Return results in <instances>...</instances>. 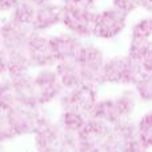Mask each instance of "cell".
I'll return each mask as SVG.
<instances>
[{
	"label": "cell",
	"mask_w": 152,
	"mask_h": 152,
	"mask_svg": "<svg viewBox=\"0 0 152 152\" xmlns=\"http://www.w3.org/2000/svg\"><path fill=\"white\" fill-rule=\"evenodd\" d=\"M137 96L134 89L127 88L121 91L118 96L107 97L97 100L95 107L92 108L89 118L104 121L108 126L118 123L123 119H128L132 116L137 104Z\"/></svg>",
	"instance_id": "cell-1"
},
{
	"label": "cell",
	"mask_w": 152,
	"mask_h": 152,
	"mask_svg": "<svg viewBox=\"0 0 152 152\" xmlns=\"http://www.w3.org/2000/svg\"><path fill=\"white\" fill-rule=\"evenodd\" d=\"M139 64L127 55L112 56L105 59L102 68V84L132 86L140 75Z\"/></svg>",
	"instance_id": "cell-2"
},
{
	"label": "cell",
	"mask_w": 152,
	"mask_h": 152,
	"mask_svg": "<svg viewBox=\"0 0 152 152\" xmlns=\"http://www.w3.org/2000/svg\"><path fill=\"white\" fill-rule=\"evenodd\" d=\"M96 12L97 11L95 8L79 7L71 3H64L60 23L69 34L81 40H86L92 37V26Z\"/></svg>",
	"instance_id": "cell-3"
},
{
	"label": "cell",
	"mask_w": 152,
	"mask_h": 152,
	"mask_svg": "<svg viewBox=\"0 0 152 152\" xmlns=\"http://www.w3.org/2000/svg\"><path fill=\"white\" fill-rule=\"evenodd\" d=\"M74 60L79 66L84 84L95 87L102 84V68L105 60L102 48L92 43H83Z\"/></svg>",
	"instance_id": "cell-4"
},
{
	"label": "cell",
	"mask_w": 152,
	"mask_h": 152,
	"mask_svg": "<svg viewBox=\"0 0 152 152\" xmlns=\"http://www.w3.org/2000/svg\"><path fill=\"white\" fill-rule=\"evenodd\" d=\"M58 100L61 111H76L89 118L92 108L99 100L97 87L81 84L76 88L66 89Z\"/></svg>",
	"instance_id": "cell-5"
},
{
	"label": "cell",
	"mask_w": 152,
	"mask_h": 152,
	"mask_svg": "<svg viewBox=\"0 0 152 152\" xmlns=\"http://www.w3.org/2000/svg\"><path fill=\"white\" fill-rule=\"evenodd\" d=\"M126 13L118 11L113 7L97 11L92 26V36L103 40H111L118 37L127 27Z\"/></svg>",
	"instance_id": "cell-6"
},
{
	"label": "cell",
	"mask_w": 152,
	"mask_h": 152,
	"mask_svg": "<svg viewBox=\"0 0 152 152\" xmlns=\"http://www.w3.org/2000/svg\"><path fill=\"white\" fill-rule=\"evenodd\" d=\"M26 52L28 56L31 68H53L56 64L50 48L48 36L44 32H35L29 34V37L26 44Z\"/></svg>",
	"instance_id": "cell-7"
},
{
	"label": "cell",
	"mask_w": 152,
	"mask_h": 152,
	"mask_svg": "<svg viewBox=\"0 0 152 152\" xmlns=\"http://www.w3.org/2000/svg\"><path fill=\"white\" fill-rule=\"evenodd\" d=\"M63 134L64 132L58 124V121L42 112L39 120H37L36 128L32 134L36 152L56 150L61 140Z\"/></svg>",
	"instance_id": "cell-8"
},
{
	"label": "cell",
	"mask_w": 152,
	"mask_h": 152,
	"mask_svg": "<svg viewBox=\"0 0 152 152\" xmlns=\"http://www.w3.org/2000/svg\"><path fill=\"white\" fill-rule=\"evenodd\" d=\"M40 115V110H32L23 105H16L15 108L8 111L5 113V118L13 137L28 136L34 134Z\"/></svg>",
	"instance_id": "cell-9"
},
{
	"label": "cell",
	"mask_w": 152,
	"mask_h": 152,
	"mask_svg": "<svg viewBox=\"0 0 152 152\" xmlns=\"http://www.w3.org/2000/svg\"><path fill=\"white\" fill-rule=\"evenodd\" d=\"M111 135V126L97 119L88 118L81 129L76 134L80 152H91Z\"/></svg>",
	"instance_id": "cell-10"
},
{
	"label": "cell",
	"mask_w": 152,
	"mask_h": 152,
	"mask_svg": "<svg viewBox=\"0 0 152 152\" xmlns=\"http://www.w3.org/2000/svg\"><path fill=\"white\" fill-rule=\"evenodd\" d=\"M35 87L39 96L40 107L58 100L66 89L63 88L53 68H42L34 75Z\"/></svg>",
	"instance_id": "cell-11"
},
{
	"label": "cell",
	"mask_w": 152,
	"mask_h": 152,
	"mask_svg": "<svg viewBox=\"0 0 152 152\" xmlns=\"http://www.w3.org/2000/svg\"><path fill=\"white\" fill-rule=\"evenodd\" d=\"M32 32L31 27H24L7 20L0 26V48L7 52L26 50L27 40Z\"/></svg>",
	"instance_id": "cell-12"
},
{
	"label": "cell",
	"mask_w": 152,
	"mask_h": 152,
	"mask_svg": "<svg viewBox=\"0 0 152 152\" xmlns=\"http://www.w3.org/2000/svg\"><path fill=\"white\" fill-rule=\"evenodd\" d=\"M50 48L55 61H64V60H74L80 50L83 40L76 37L75 35L69 32H61L58 35L48 36Z\"/></svg>",
	"instance_id": "cell-13"
},
{
	"label": "cell",
	"mask_w": 152,
	"mask_h": 152,
	"mask_svg": "<svg viewBox=\"0 0 152 152\" xmlns=\"http://www.w3.org/2000/svg\"><path fill=\"white\" fill-rule=\"evenodd\" d=\"M61 11H63V4L55 1L36 5L31 23V29L35 32H45L47 29L53 28L60 23Z\"/></svg>",
	"instance_id": "cell-14"
},
{
	"label": "cell",
	"mask_w": 152,
	"mask_h": 152,
	"mask_svg": "<svg viewBox=\"0 0 152 152\" xmlns=\"http://www.w3.org/2000/svg\"><path fill=\"white\" fill-rule=\"evenodd\" d=\"M11 83H12L16 102L19 105L32 108V110H40L39 96H37V91L35 87L34 75L28 72V74H24L18 77H12Z\"/></svg>",
	"instance_id": "cell-15"
},
{
	"label": "cell",
	"mask_w": 152,
	"mask_h": 152,
	"mask_svg": "<svg viewBox=\"0 0 152 152\" xmlns=\"http://www.w3.org/2000/svg\"><path fill=\"white\" fill-rule=\"evenodd\" d=\"M53 71L56 72L64 89H72L84 84L79 66L76 64L75 60L58 61L53 67Z\"/></svg>",
	"instance_id": "cell-16"
},
{
	"label": "cell",
	"mask_w": 152,
	"mask_h": 152,
	"mask_svg": "<svg viewBox=\"0 0 152 152\" xmlns=\"http://www.w3.org/2000/svg\"><path fill=\"white\" fill-rule=\"evenodd\" d=\"M7 75L10 79L18 77L24 74H28L31 69L28 56H27L26 50L21 51H13V52H7Z\"/></svg>",
	"instance_id": "cell-17"
},
{
	"label": "cell",
	"mask_w": 152,
	"mask_h": 152,
	"mask_svg": "<svg viewBox=\"0 0 152 152\" xmlns=\"http://www.w3.org/2000/svg\"><path fill=\"white\" fill-rule=\"evenodd\" d=\"M111 136L123 147L126 143L136 137V124L131 118L123 119L111 126Z\"/></svg>",
	"instance_id": "cell-18"
},
{
	"label": "cell",
	"mask_w": 152,
	"mask_h": 152,
	"mask_svg": "<svg viewBox=\"0 0 152 152\" xmlns=\"http://www.w3.org/2000/svg\"><path fill=\"white\" fill-rule=\"evenodd\" d=\"M87 119H88L87 116H84L80 112H76V111H61L60 116L56 121L63 129V132L76 135L84 126Z\"/></svg>",
	"instance_id": "cell-19"
},
{
	"label": "cell",
	"mask_w": 152,
	"mask_h": 152,
	"mask_svg": "<svg viewBox=\"0 0 152 152\" xmlns=\"http://www.w3.org/2000/svg\"><path fill=\"white\" fill-rule=\"evenodd\" d=\"M10 12L11 13H10V18H8L10 21L19 24V26L31 27L34 13H35V5H32L31 3L26 1V0H20Z\"/></svg>",
	"instance_id": "cell-20"
},
{
	"label": "cell",
	"mask_w": 152,
	"mask_h": 152,
	"mask_svg": "<svg viewBox=\"0 0 152 152\" xmlns=\"http://www.w3.org/2000/svg\"><path fill=\"white\" fill-rule=\"evenodd\" d=\"M18 104L16 102L15 92L12 88L10 77H1L0 79V112L7 113L12 108H15Z\"/></svg>",
	"instance_id": "cell-21"
},
{
	"label": "cell",
	"mask_w": 152,
	"mask_h": 152,
	"mask_svg": "<svg viewBox=\"0 0 152 152\" xmlns=\"http://www.w3.org/2000/svg\"><path fill=\"white\" fill-rule=\"evenodd\" d=\"M136 124V137L145 145L151 148L152 145V113L148 111L145 112Z\"/></svg>",
	"instance_id": "cell-22"
},
{
	"label": "cell",
	"mask_w": 152,
	"mask_h": 152,
	"mask_svg": "<svg viewBox=\"0 0 152 152\" xmlns=\"http://www.w3.org/2000/svg\"><path fill=\"white\" fill-rule=\"evenodd\" d=\"M151 74L148 72H140V75L137 76V79L135 80L134 86V92L136 94L137 99L143 100V102L148 103L151 100Z\"/></svg>",
	"instance_id": "cell-23"
},
{
	"label": "cell",
	"mask_w": 152,
	"mask_h": 152,
	"mask_svg": "<svg viewBox=\"0 0 152 152\" xmlns=\"http://www.w3.org/2000/svg\"><path fill=\"white\" fill-rule=\"evenodd\" d=\"M152 23L150 18L140 19L137 23L134 24L131 31V37H140V39H151Z\"/></svg>",
	"instance_id": "cell-24"
},
{
	"label": "cell",
	"mask_w": 152,
	"mask_h": 152,
	"mask_svg": "<svg viewBox=\"0 0 152 152\" xmlns=\"http://www.w3.org/2000/svg\"><path fill=\"white\" fill-rule=\"evenodd\" d=\"M56 152H80V148L77 145V140H76V135L64 132L60 143H59L58 148H56Z\"/></svg>",
	"instance_id": "cell-25"
},
{
	"label": "cell",
	"mask_w": 152,
	"mask_h": 152,
	"mask_svg": "<svg viewBox=\"0 0 152 152\" xmlns=\"http://www.w3.org/2000/svg\"><path fill=\"white\" fill-rule=\"evenodd\" d=\"M112 7L128 16L139 8V4L137 0H112Z\"/></svg>",
	"instance_id": "cell-26"
},
{
	"label": "cell",
	"mask_w": 152,
	"mask_h": 152,
	"mask_svg": "<svg viewBox=\"0 0 152 152\" xmlns=\"http://www.w3.org/2000/svg\"><path fill=\"white\" fill-rule=\"evenodd\" d=\"M12 132L10 129V126L7 123V118H5V113H1L0 112V147H1L4 143L7 142H11L13 140Z\"/></svg>",
	"instance_id": "cell-27"
},
{
	"label": "cell",
	"mask_w": 152,
	"mask_h": 152,
	"mask_svg": "<svg viewBox=\"0 0 152 152\" xmlns=\"http://www.w3.org/2000/svg\"><path fill=\"white\" fill-rule=\"evenodd\" d=\"M91 152H121V145L110 135L108 139H105L100 145H97Z\"/></svg>",
	"instance_id": "cell-28"
},
{
	"label": "cell",
	"mask_w": 152,
	"mask_h": 152,
	"mask_svg": "<svg viewBox=\"0 0 152 152\" xmlns=\"http://www.w3.org/2000/svg\"><path fill=\"white\" fill-rule=\"evenodd\" d=\"M121 152H150V148H147L137 137H135L121 147Z\"/></svg>",
	"instance_id": "cell-29"
},
{
	"label": "cell",
	"mask_w": 152,
	"mask_h": 152,
	"mask_svg": "<svg viewBox=\"0 0 152 152\" xmlns=\"http://www.w3.org/2000/svg\"><path fill=\"white\" fill-rule=\"evenodd\" d=\"M20 0H0V12L11 11Z\"/></svg>",
	"instance_id": "cell-30"
},
{
	"label": "cell",
	"mask_w": 152,
	"mask_h": 152,
	"mask_svg": "<svg viewBox=\"0 0 152 152\" xmlns=\"http://www.w3.org/2000/svg\"><path fill=\"white\" fill-rule=\"evenodd\" d=\"M97 0H68L67 3L79 5V7H87V8H95V3Z\"/></svg>",
	"instance_id": "cell-31"
},
{
	"label": "cell",
	"mask_w": 152,
	"mask_h": 152,
	"mask_svg": "<svg viewBox=\"0 0 152 152\" xmlns=\"http://www.w3.org/2000/svg\"><path fill=\"white\" fill-rule=\"evenodd\" d=\"M7 74V55L0 48V76Z\"/></svg>",
	"instance_id": "cell-32"
},
{
	"label": "cell",
	"mask_w": 152,
	"mask_h": 152,
	"mask_svg": "<svg viewBox=\"0 0 152 152\" xmlns=\"http://www.w3.org/2000/svg\"><path fill=\"white\" fill-rule=\"evenodd\" d=\"M137 4L140 8H143L147 12H151L152 10V0H137Z\"/></svg>",
	"instance_id": "cell-33"
},
{
	"label": "cell",
	"mask_w": 152,
	"mask_h": 152,
	"mask_svg": "<svg viewBox=\"0 0 152 152\" xmlns=\"http://www.w3.org/2000/svg\"><path fill=\"white\" fill-rule=\"evenodd\" d=\"M26 1L31 3L32 5H40V4H44V3H50V0H26Z\"/></svg>",
	"instance_id": "cell-34"
},
{
	"label": "cell",
	"mask_w": 152,
	"mask_h": 152,
	"mask_svg": "<svg viewBox=\"0 0 152 152\" xmlns=\"http://www.w3.org/2000/svg\"><path fill=\"white\" fill-rule=\"evenodd\" d=\"M50 1H55V3H60V4H64V3H67L68 0H50Z\"/></svg>",
	"instance_id": "cell-35"
},
{
	"label": "cell",
	"mask_w": 152,
	"mask_h": 152,
	"mask_svg": "<svg viewBox=\"0 0 152 152\" xmlns=\"http://www.w3.org/2000/svg\"><path fill=\"white\" fill-rule=\"evenodd\" d=\"M43 152H56V150H50V151H43Z\"/></svg>",
	"instance_id": "cell-36"
}]
</instances>
